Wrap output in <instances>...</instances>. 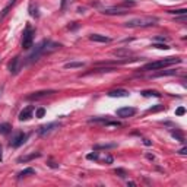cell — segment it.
<instances>
[{
	"instance_id": "12",
	"label": "cell",
	"mask_w": 187,
	"mask_h": 187,
	"mask_svg": "<svg viewBox=\"0 0 187 187\" xmlns=\"http://www.w3.org/2000/svg\"><path fill=\"white\" fill-rule=\"evenodd\" d=\"M89 40H91V41H95V43H110L111 41L110 37L99 35V34H91V35H89Z\"/></svg>"
},
{
	"instance_id": "28",
	"label": "cell",
	"mask_w": 187,
	"mask_h": 187,
	"mask_svg": "<svg viewBox=\"0 0 187 187\" xmlns=\"http://www.w3.org/2000/svg\"><path fill=\"white\" fill-rule=\"evenodd\" d=\"M171 134H173L174 137H177V139H178L180 142H184V137H183V134H181L180 132H173Z\"/></svg>"
},
{
	"instance_id": "15",
	"label": "cell",
	"mask_w": 187,
	"mask_h": 187,
	"mask_svg": "<svg viewBox=\"0 0 187 187\" xmlns=\"http://www.w3.org/2000/svg\"><path fill=\"white\" fill-rule=\"evenodd\" d=\"M177 75V70H161L158 73H154L152 77H161V76H174Z\"/></svg>"
},
{
	"instance_id": "21",
	"label": "cell",
	"mask_w": 187,
	"mask_h": 187,
	"mask_svg": "<svg viewBox=\"0 0 187 187\" xmlns=\"http://www.w3.org/2000/svg\"><path fill=\"white\" fill-rule=\"evenodd\" d=\"M11 130H12V126L9 123H2V124H0V133H2V134H8Z\"/></svg>"
},
{
	"instance_id": "27",
	"label": "cell",
	"mask_w": 187,
	"mask_h": 187,
	"mask_svg": "<svg viewBox=\"0 0 187 187\" xmlns=\"http://www.w3.org/2000/svg\"><path fill=\"white\" fill-rule=\"evenodd\" d=\"M114 173H116V174H117V176H119V177H121V178H124V177H127V173H126L124 170H121V168H117V170H116Z\"/></svg>"
},
{
	"instance_id": "4",
	"label": "cell",
	"mask_w": 187,
	"mask_h": 187,
	"mask_svg": "<svg viewBox=\"0 0 187 187\" xmlns=\"http://www.w3.org/2000/svg\"><path fill=\"white\" fill-rule=\"evenodd\" d=\"M34 35H35V31L31 25H26L25 31H23V38H22V47L25 50H29L32 47L34 43Z\"/></svg>"
},
{
	"instance_id": "32",
	"label": "cell",
	"mask_w": 187,
	"mask_h": 187,
	"mask_svg": "<svg viewBox=\"0 0 187 187\" xmlns=\"http://www.w3.org/2000/svg\"><path fill=\"white\" fill-rule=\"evenodd\" d=\"M102 161H104L105 164H111V162H113V156H111V155H107V156H105Z\"/></svg>"
},
{
	"instance_id": "9",
	"label": "cell",
	"mask_w": 187,
	"mask_h": 187,
	"mask_svg": "<svg viewBox=\"0 0 187 187\" xmlns=\"http://www.w3.org/2000/svg\"><path fill=\"white\" fill-rule=\"evenodd\" d=\"M104 15H124V13H127V9L126 8H107V9H104L102 11Z\"/></svg>"
},
{
	"instance_id": "22",
	"label": "cell",
	"mask_w": 187,
	"mask_h": 187,
	"mask_svg": "<svg viewBox=\"0 0 187 187\" xmlns=\"http://www.w3.org/2000/svg\"><path fill=\"white\" fill-rule=\"evenodd\" d=\"M15 3H16V0H11V2L8 3V6H6V8H5V9L2 11V13H0V19H3V18H5L6 15H8V12H9V9H11V8L13 6V5H15Z\"/></svg>"
},
{
	"instance_id": "31",
	"label": "cell",
	"mask_w": 187,
	"mask_h": 187,
	"mask_svg": "<svg viewBox=\"0 0 187 187\" xmlns=\"http://www.w3.org/2000/svg\"><path fill=\"white\" fill-rule=\"evenodd\" d=\"M136 3L134 2H124V3H121V8H129V6H134Z\"/></svg>"
},
{
	"instance_id": "29",
	"label": "cell",
	"mask_w": 187,
	"mask_h": 187,
	"mask_svg": "<svg viewBox=\"0 0 187 187\" xmlns=\"http://www.w3.org/2000/svg\"><path fill=\"white\" fill-rule=\"evenodd\" d=\"M152 47H155V48H161V50H168V48H170L167 44H152Z\"/></svg>"
},
{
	"instance_id": "38",
	"label": "cell",
	"mask_w": 187,
	"mask_h": 187,
	"mask_svg": "<svg viewBox=\"0 0 187 187\" xmlns=\"http://www.w3.org/2000/svg\"><path fill=\"white\" fill-rule=\"evenodd\" d=\"M146 158H148V159H152V161H154V155H149V154H148V155H146Z\"/></svg>"
},
{
	"instance_id": "23",
	"label": "cell",
	"mask_w": 187,
	"mask_h": 187,
	"mask_svg": "<svg viewBox=\"0 0 187 187\" xmlns=\"http://www.w3.org/2000/svg\"><path fill=\"white\" fill-rule=\"evenodd\" d=\"M89 123H99V124H105L108 119L107 117H92V119H89Z\"/></svg>"
},
{
	"instance_id": "20",
	"label": "cell",
	"mask_w": 187,
	"mask_h": 187,
	"mask_svg": "<svg viewBox=\"0 0 187 187\" xmlns=\"http://www.w3.org/2000/svg\"><path fill=\"white\" fill-rule=\"evenodd\" d=\"M32 174H35V170H34V168H25V170H22V171L18 174V178H22V177H26V176H32Z\"/></svg>"
},
{
	"instance_id": "1",
	"label": "cell",
	"mask_w": 187,
	"mask_h": 187,
	"mask_svg": "<svg viewBox=\"0 0 187 187\" xmlns=\"http://www.w3.org/2000/svg\"><path fill=\"white\" fill-rule=\"evenodd\" d=\"M60 47H62V44H59V43H54V41H51V40H44V41H41L40 44L34 48V51L31 54L26 57V63H29V65H31V63H35V62H38L43 56L51 54V53L57 51Z\"/></svg>"
},
{
	"instance_id": "3",
	"label": "cell",
	"mask_w": 187,
	"mask_h": 187,
	"mask_svg": "<svg viewBox=\"0 0 187 187\" xmlns=\"http://www.w3.org/2000/svg\"><path fill=\"white\" fill-rule=\"evenodd\" d=\"M158 22L156 16H143V18H133L129 19L124 23V26L127 28H146V26H152Z\"/></svg>"
},
{
	"instance_id": "6",
	"label": "cell",
	"mask_w": 187,
	"mask_h": 187,
	"mask_svg": "<svg viewBox=\"0 0 187 187\" xmlns=\"http://www.w3.org/2000/svg\"><path fill=\"white\" fill-rule=\"evenodd\" d=\"M26 137H28V134H25V133H22V132L16 133V134L12 137L11 146H12V148H19V146L25 142V139H26Z\"/></svg>"
},
{
	"instance_id": "17",
	"label": "cell",
	"mask_w": 187,
	"mask_h": 187,
	"mask_svg": "<svg viewBox=\"0 0 187 187\" xmlns=\"http://www.w3.org/2000/svg\"><path fill=\"white\" fill-rule=\"evenodd\" d=\"M85 63L83 62H69L65 65V69H79V67H83Z\"/></svg>"
},
{
	"instance_id": "13",
	"label": "cell",
	"mask_w": 187,
	"mask_h": 187,
	"mask_svg": "<svg viewBox=\"0 0 187 187\" xmlns=\"http://www.w3.org/2000/svg\"><path fill=\"white\" fill-rule=\"evenodd\" d=\"M41 156V152H32V154H28V155H23V156H19L18 158V162H28V161H32L35 158H40Z\"/></svg>"
},
{
	"instance_id": "37",
	"label": "cell",
	"mask_w": 187,
	"mask_h": 187,
	"mask_svg": "<svg viewBox=\"0 0 187 187\" xmlns=\"http://www.w3.org/2000/svg\"><path fill=\"white\" fill-rule=\"evenodd\" d=\"M3 159V149H2V145H0V161Z\"/></svg>"
},
{
	"instance_id": "26",
	"label": "cell",
	"mask_w": 187,
	"mask_h": 187,
	"mask_svg": "<svg viewBox=\"0 0 187 187\" xmlns=\"http://www.w3.org/2000/svg\"><path fill=\"white\" fill-rule=\"evenodd\" d=\"M168 13H171V15H186L187 9H177V11H170Z\"/></svg>"
},
{
	"instance_id": "7",
	"label": "cell",
	"mask_w": 187,
	"mask_h": 187,
	"mask_svg": "<svg viewBox=\"0 0 187 187\" xmlns=\"http://www.w3.org/2000/svg\"><path fill=\"white\" fill-rule=\"evenodd\" d=\"M21 66H22V63H21V57L16 56L15 59H12V62L9 63V70H11V73L16 75V73L21 70Z\"/></svg>"
},
{
	"instance_id": "16",
	"label": "cell",
	"mask_w": 187,
	"mask_h": 187,
	"mask_svg": "<svg viewBox=\"0 0 187 187\" xmlns=\"http://www.w3.org/2000/svg\"><path fill=\"white\" fill-rule=\"evenodd\" d=\"M113 54L117 56V57H129V56H132L133 53L130 51V50H124V48H121V50H114Z\"/></svg>"
},
{
	"instance_id": "30",
	"label": "cell",
	"mask_w": 187,
	"mask_h": 187,
	"mask_svg": "<svg viewBox=\"0 0 187 187\" xmlns=\"http://www.w3.org/2000/svg\"><path fill=\"white\" fill-rule=\"evenodd\" d=\"M183 114H186V108L184 107H180V108L176 110V116H183Z\"/></svg>"
},
{
	"instance_id": "2",
	"label": "cell",
	"mask_w": 187,
	"mask_h": 187,
	"mask_svg": "<svg viewBox=\"0 0 187 187\" xmlns=\"http://www.w3.org/2000/svg\"><path fill=\"white\" fill-rule=\"evenodd\" d=\"M177 63H181V59L180 57H165L162 60H158V62H152V63H148L142 67V70H159V69H164L167 66H173Z\"/></svg>"
},
{
	"instance_id": "24",
	"label": "cell",
	"mask_w": 187,
	"mask_h": 187,
	"mask_svg": "<svg viewBox=\"0 0 187 187\" xmlns=\"http://www.w3.org/2000/svg\"><path fill=\"white\" fill-rule=\"evenodd\" d=\"M86 159H89V161H98V159H99L98 152H92V154H88V155H86Z\"/></svg>"
},
{
	"instance_id": "10",
	"label": "cell",
	"mask_w": 187,
	"mask_h": 187,
	"mask_svg": "<svg viewBox=\"0 0 187 187\" xmlns=\"http://www.w3.org/2000/svg\"><path fill=\"white\" fill-rule=\"evenodd\" d=\"M32 113H34V107H32V105H29V107L23 108V110L21 111V114H19V120H21V121L29 120V119L32 117Z\"/></svg>"
},
{
	"instance_id": "5",
	"label": "cell",
	"mask_w": 187,
	"mask_h": 187,
	"mask_svg": "<svg viewBox=\"0 0 187 187\" xmlns=\"http://www.w3.org/2000/svg\"><path fill=\"white\" fill-rule=\"evenodd\" d=\"M56 94L54 89H45V91H38V92H32L29 95H26V99L29 101H37V99H41V98H45L48 95H53Z\"/></svg>"
},
{
	"instance_id": "25",
	"label": "cell",
	"mask_w": 187,
	"mask_h": 187,
	"mask_svg": "<svg viewBox=\"0 0 187 187\" xmlns=\"http://www.w3.org/2000/svg\"><path fill=\"white\" fill-rule=\"evenodd\" d=\"M35 116H37L38 119H43V117L45 116V108H43V107H41V108H38V110L35 111Z\"/></svg>"
},
{
	"instance_id": "33",
	"label": "cell",
	"mask_w": 187,
	"mask_h": 187,
	"mask_svg": "<svg viewBox=\"0 0 187 187\" xmlns=\"http://www.w3.org/2000/svg\"><path fill=\"white\" fill-rule=\"evenodd\" d=\"M48 167H51V168H59V164H56V162H53V161H50V162H48Z\"/></svg>"
},
{
	"instance_id": "8",
	"label": "cell",
	"mask_w": 187,
	"mask_h": 187,
	"mask_svg": "<svg viewBox=\"0 0 187 187\" xmlns=\"http://www.w3.org/2000/svg\"><path fill=\"white\" fill-rule=\"evenodd\" d=\"M136 114V110L132 108V107H123V108H119L117 110V116L121 117V119H127V117H132Z\"/></svg>"
},
{
	"instance_id": "18",
	"label": "cell",
	"mask_w": 187,
	"mask_h": 187,
	"mask_svg": "<svg viewBox=\"0 0 187 187\" xmlns=\"http://www.w3.org/2000/svg\"><path fill=\"white\" fill-rule=\"evenodd\" d=\"M116 143H104V145H94V151H99V149H113L116 148Z\"/></svg>"
},
{
	"instance_id": "36",
	"label": "cell",
	"mask_w": 187,
	"mask_h": 187,
	"mask_svg": "<svg viewBox=\"0 0 187 187\" xmlns=\"http://www.w3.org/2000/svg\"><path fill=\"white\" fill-rule=\"evenodd\" d=\"M158 110H162V107H154V108H149V111H158Z\"/></svg>"
},
{
	"instance_id": "19",
	"label": "cell",
	"mask_w": 187,
	"mask_h": 187,
	"mask_svg": "<svg viewBox=\"0 0 187 187\" xmlns=\"http://www.w3.org/2000/svg\"><path fill=\"white\" fill-rule=\"evenodd\" d=\"M143 97H156V98H159L161 97V94L158 92V91H152V89H148V91H142L140 92Z\"/></svg>"
},
{
	"instance_id": "14",
	"label": "cell",
	"mask_w": 187,
	"mask_h": 187,
	"mask_svg": "<svg viewBox=\"0 0 187 187\" xmlns=\"http://www.w3.org/2000/svg\"><path fill=\"white\" fill-rule=\"evenodd\" d=\"M108 97H113V98H120V97H129V91L126 89H113L108 92Z\"/></svg>"
},
{
	"instance_id": "35",
	"label": "cell",
	"mask_w": 187,
	"mask_h": 187,
	"mask_svg": "<svg viewBox=\"0 0 187 187\" xmlns=\"http://www.w3.org/2000/svg\"><path fill=\"white\" fill-rule=\"evenodd\" d=\"M143 143H145L146 146H151V145H152V142H151L149 139H143Z\"/></svg>"
},
{
	"instance_id": "11",
	"label": "cell",
	"mask_w": 187,
	"mask_h": 187,
	"mask_svg": "<svg viewBox=\"0 0 187 187\" xmlns=\"http://www.w3.org/2000/svg\"><path fill=\"white\" fill-rule=\"evenodd\" d=\"M57 127H59V123H50V124H45V126H43V127L40 129L38 134H40V136H45V134H48L50 132H53V130L57 129Z\"/></svg>"
},
{
	"instance_id": "34",
	"label": "cell",
	"mask_w": 187,
	"mask_h": 187,
	"mask_svg": "<svg viewBox=\"0 0 187 187\" xmlns=\"http://www.w3.org/2000/svg\"><path fill=\"white\" fill-rule=\"evenodd\" d=\"M178 154H180V155H186L187 154V148H181V149L178 151Z\"/></svg>"
}]
</instances>
